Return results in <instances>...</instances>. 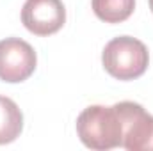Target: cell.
Segmentation results:
<instances>
[{
	"label": "cell",
	"instance_id": "cell-1",
	"mask_svg": "<svg viewBox=\"0 0 153 151\" xmlns=\"http://www.w3.org/2000/svg\"><path fill=\"white\" fill-rule=\"evenodd\" d=\"M76 135L80 142L96 151H107L123 144V124L116 105H91L76 117Z\"/></svg>",
	"mask_w": 153,
	"mask_h": 151
},
{
	"label": "cell",
	"instance_id": "cell-2",
	"mask_svg": "<svg viewBox=\"0 0 153 151\" xmlns=\"http://www.w3.org/2000/svg\"><path fill=\"white\" fill-rule=\"evenodd\" d=\"M102 64L105 71L117 80H135L146 73L150 53L143 41L132 36H119L105 44Z\"/></svg>",
	"mask_w": 153,
	"mask_h": 151
},
{
	"label": "cell",
	"instance_id": "cell-3",
	"mask_svg": "<svg viewBox=\"0 0 153 151\" xmlns=\"http://www.w3.org/2000/svg\"><path fill=\"white\" fill-rule=\"evenodd\" d=\"M116 110L123 124V148L128 151H153V115L135 101H119Z\"/></svg>",
	"mask_w": 153,
	"mask_h": 151
},
{
	"label": "cell",
	"instance_id": "cell-4",
	"mask_svg": "<svg viewBox=\"0 0 153 151\" xmlns=\"http://www.w3.org/2000/svg\"><path fill=\"white\" fill-rule=\"evenodd\" d=\"M38 55L34 48L20 38L0 41V80L7 84L25 82L36 71Z\"/></svg>",
	"mask_w": 153,
	"mask_h": 151
},
{
	"label": "cell",
	"instance_id": "cell-5",
	"mask_svg": "<svg viewBox=\"0 0 153 151\" xmlns=\"http://www.w3.org/2000/svg\"><path fill=\"white\" fill-rule=\"evenodd\" d=\"M22 23L34 36H52L66 23V7L62 0H25Z\"/></svg>",
	"mask_w": 153,
	"mask_h": 151
},
{
	"label": "cell",
	"instance_id": "cell-6",
	"mask_svg": "<svg viewBox=\"0 0 153 151\" xmlns=\"http://www.w3.org/2000/svg\"><path fill=\"white\" fill-rule=\"evenodd\" d=\"M23 130V114L7 96L0 94V146L14 142Z\"/></svg>",
	"mask_w": 153,
	"mask_h": 151
},
{
	"label": "cell",
	"instance_id": "cell-7",
	"mask_svg": "<svg viewBox=\"0 0 153 151\" xmlns=\"http://www.w3.org/2000/svg\"><path fill=\"white\" fill-rule=\"evenodd\" d=\"M93 13L105 23H121L135 9V0H91Z\"/></svg>",
	"mask_w": 153,
	"mask_h": 151
},
{
	"label": "cell",
	"instance_id": "cell-8",
	"mask_svg": "<svg viewBox=\"0 0 153 151\" xmlns=\"http://www.w3.org/2000/svg\"><path fill=\"white\" fill-rule=\"evenodd\" d=\"M150 2V9H152V13H153V0H148Z\"/></svg>",
	"mask_w": 153,
	"mask_h": 151
}]
</instances>
